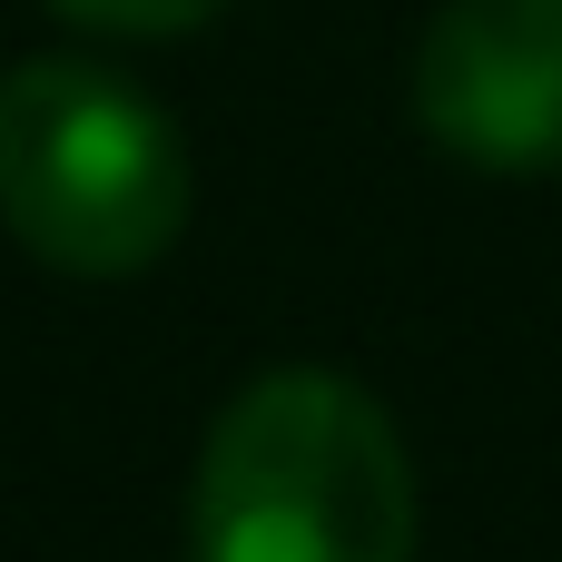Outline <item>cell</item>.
Wrapping results in <instances>:
<instances>
[{
	"mask_svg": "<svg viewBox=\"0 0 562 562\" xmlns=\"http://www.w3.org/2000/svg\"><path fill=\"white\" fill-rule=\"evenodd\" d=\"M49 10L79 20V30H99V40H188V30L227 20L237 0H49Z\"/></svg>",
	"mask_w": 562,
	"mask_h": 562,
	"instance_id": "cell-4",
	"label": "cell"
},
{
	"mask_svg": "<svg viewBox=\"0 0 562 562\" xmlns=\"http://www.w3.org/2000/svg\"><path fill=\"white\" fill-rule=\"evenodd\" d=\"M405 99L484 178L562 168V0H445L405 59Z\"/></svg>",
	"mask_w": 562,
	"mask_h": 562,
	"instance_id": "cell-3",
	"label": "cell"
},
{
	"mask_svg": "<svg viewBox=\"0 0 562 562\" xmlns=\"http://www.w3.org/2000/svg\"><path fill=\"white\" fill-rule=\"evenodd\" d=\"M415 454L395 415L326 366L237 385L198 445V562H415Z\"/></svg>",
	"mask_w": 562,
	"mask_h": 562,
	"instance_id": "cell-1",
	"label": "cell"
},
{
	"mask_svg": "<svg viewBox=\"0 0 562 562\" xmlns=\"http://www.w3.org/2000/svg\"><path fill=\"white\" fill-rule=\"evenodd\" d=\"M0 227L59 277H148L188 227L178 119L99 59L0 79Z\"/></svg>",
	"mask_w": 562,
	"mask_h": 562,
	"instance_id": "cell-2",
	"label": "cell"
}]
</instances>
